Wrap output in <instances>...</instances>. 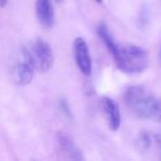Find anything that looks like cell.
Returning a JSON list of instances; mask_svg holds the SVG:
<instances>
[{"label": "cell", "instance_id": "cell-1", "mask_svg": "<svg viewBox=\"0 0 161 161\" xmlns=\"http://www.w3.org/2000/svg\"><path fill=\"white\" fill-rule=\"evenodd\" d=\"M124 99L136 117L161 121V99L149 93L142 85H131L126 90Z\"/></svg>", "mask_w": 161, "mask_h": 161}, {"label": "cell", "instance_id": "cell-2", "mask_svg": "<svg viewBox=\"0 0 161 161\" xmlns=\"http://www.w3.org/2000/svg\"><path fill=\"white\" fill-rule=\"evenodd\" d=\"M112 55L117 67L127 74L141 73L149 65V54L138 45L118 44Z\"/></svg>", "mask_w": 161, "mask_h": 161}, {"label": "cell", "instance_id": "cell-3", "mask_svg": "<svg viewBox=\"0 0 161 161\" xmlns=\"http://www.w3.org/2000/svg\"><path fill=\"white\" fill-rule=\"evenodd\" d=\"M22 54L29 60L36 71L41 73L50 71L54 63V55L50 44L42 39H36L22 47Z\"/></svg>", "mask_w": 161, "mask_h": 161}, {"label": "cell", "instance_id": "cell-4", "mask_svg": "<svg viewBox=\"0 0 161 161\" xmlns=\"http://www.w3.org/2000/svg\"><path fill=\"white\" fill-rule=\"evenodd\" d=\"M74 58L80 73L85 76H90L92 73V58H91L90 49L83 38H76L73 44Z\"/></svg>", "mask_w": 161, "mask_h": 161}, {"label": "cell", "instance_id": "cell-5", "mask_svg": "<svg viewBox=\"0 0 161 161\" xmlns=\"http://www.w3.org/2000/svg\"><path fill=\"white\" fill-rule=\"evenodd\" d=\"M34 67L27 58L21 53V58L12 69V80L18 85H28L32 82L34 75Z\"/></svg>", "mask_w": 161, "mask_h": 161}, {"label": "cell", "instance_id": "cell-6", "mask_svg": "<svg viewBox=\"0 0 161 161\" xmlns=\"http://www.w3.org/2000/svg\"><path fill=\"white\" fill-rule=\"evenodd\" d=\"M56 141H58V150L63 154L65 159L69 160H83L84 157L80 153V150L75 145L73 138L69 134L64 131H60L56 135Z\"/></svg>", "mask_w": 161, "mask_h": 161}, {"label": "cell", "instance_id": "cell-7", "mask_svg": "<svg viewBox=\"0 0 161 161\" xmlns=\"http://www.w3.org/2000/svg\"><path fill=\"white\" fill-rule=\"evenodd\" d=\"M102 107H103L104 114L106 116L108 127L113 131H117L121 124V115L118 104L110 97L104 96L102 98Z\"/></svg>", "mask_w": 161, "mask_h": 161}, {"label": "cell", "instance_id": "cell-8", "mask_svg": "<svg viewBox=\"0 0 161 161\" xmlns=\"http://www.w3.org/2000/svg\"><path fill=\"white\" fill-rule=\"evenodd\" d=\"M36 14L39 22L44 28H51L55 21V14L51 0H36Z\"/></svg>", "mask_w": 161, "mask_h": 161}, {"label": "cell", "instance_id": "cell-9", "mask_svg": "<svg viewBox=\"0 0 161 161\" xmlns=\"http://www.w3.org/2000/svg\"><path fill=\"white\" fill-rule=\"evenodd\" d=\"M97 34H98V36L102 39L104 44L106 45L108 51L112 54L114 53L118 44H117L116 41H115L114 38L112 36V34H110L109 30H108L107 25H106L105 23H101V25H98V28H97Z\"/></svg>", "mask_w": 161, "mask_h": 161}, {"label": "cell", "instance_id": "cell-10", "mask_svg": "<svg viewBox=\"0 0 161 161\" xmlns=\"http://www.w3.org/2000/svg\"><path fill=\"white\" fill-rule=\"evenodd\" d=\"M152 142V136L147 131H141L138 135L136 140V146L137 149L141 152V153H146L149 150V148L151 147Z\"/></svg>", "mask_w": 161, "mask_h": 161}, {"label": "cell", "instance_id": "cell-11", "mask_svg": "<svg viewBox=\"0 0 161 161\" xmlns=\"http://www.w3.org/2000/svg\"><path fill=\"white\" fill-rule=\"evenodd\" d=\"M61 107H62V109H63V112H64V114L66 115V116H69V118H71L72 113H71V109H69V105H67V102L65 101V99H63V101L61 102Z\"/></svg>", "mask_w": 161, "mask_h": 161}, {"label": "cell", "instance_id": "cell-12", "mask_svg": "<svg viewBox=\"0 0 161 161\" xmlns=\"http://www.w3.org/2000/svg\"><path fill=\"white\" fill-rule=\"evenodd\" d=\"M152 137H153V139H154V141H156L157 146H158L159 149H160V151H161V129L158 130L157 132H154Z\"/></svg>", "mask_w": 161, "mask_h": 161}, {"label": "cell", "instance_id": "cell-13", "mask_svg": "<svg viewBox=\"0 0 161 161\" xmlns=\"http://www.w3.org/2000/svg\"><path fill=\"white\" fill-rule=\"evenodd\" d=\"M7 1H8V0H0V7H3V6H6Z\"/></svg>", "mask_w": 161, "mask_h": 161}, {"label": "cell", "instance_id": "cell-14", "mask_svg": "<svg viewBox=\"0 0 161 161\" xmlns=\"http://www.w3.org/2000/svg\"><path fill=\"white\" fill-rule=\"evenodd\" d=\"M95 1H96V3H103V0H95Z\"/></svg>", "mask_w": 161, "mask_h": 161}, {"label": "cell", "instance_id": "cell-15", "mask_svg": "<svg viewBox=\"0 0 161 161\" xmlns=\"http://www.w3.org/2000/svg\"><path fill=\"white\" fill-rule=\"evenodd\" d=\"M56 1H62V0H56Z\"/></svg>", "mask_w": 161, "mask_h": 161}]
</instances>
